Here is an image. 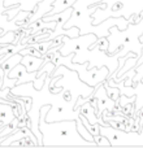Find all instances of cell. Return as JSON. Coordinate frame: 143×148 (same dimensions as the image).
Returning <instances> with one entry per match:
<instances>
[{
	"instance_id": "6da1fadb",
	"label": "cell",
	"mask_w": 143,
	"mask_h": 148,
	"mask_svg": "<svg viewBox=\"0 0 143 148\" xmlns=\"http://www.w3.org/2000/svg\"><path fill=\"white\" fill-rule=\"evenodd\" d=\"M51 107V104H44L41 108L39 130L42 133V146H95L79 135L76 120L47 122L46 114Z\"/></svg>"
},
{
	"instance_id": "ba28073f",
	"label": "cell",
	"mask_w": 143,
	"mask_h": 148,
	"mask_svg": "<svg viewBox=\"0 0 143 148\" xmlns=\"http://www.w3.org/2000/svg\"><path fill=\"white\" fill-rule=\"evenodd\" d=\"M21 64L25 65L26 70L29 73L31 72H38L39 68L44 64V59L43 57H38L34 55H23L21 59Z\"/></svg>"
},
{
	"instance_id": "8fae6325",
	"label": "cell",
	"mask_w": 143,
	"mask_h": 148,
	"mask_svg": "<svg viewBox=\"0 0 143 148\" xmlns=\"http://www.w3.org/2000/svg\"><path fill=\"white\" fill-rule=\"evenodd\" d=\"M77 0H55L54 7H52L51 12L48 14H56V13H60L63 10H65L67 8L73 7V4L76 3Z\"/></svg>"
},
{
	"instance_id": "7c38bea8",
	"label": "cell",
	"mask_w": 143,
	"mask_h": 148,
	"mask_svg": "<svg viewBox=\"0 0 143 148\" xmlns=\"http://www.w3.org/2000/svg\"><path fill=\"white\" fill-rule=\"evenodd\" d=\"M76 122H77V130H78V133H79V135L82 136L83 139H86V140H89V142H91V143H94L95 144V142H94V135H92L91 133H90L89 130H87V127L82 123V121H81V118H77L76 120ZM96 146V144H95Z\"/></svg>"
},
{
	"instance_id": "5bb4252c",
	"label": "cell",
	"mask_w": 143,
	"mask_h": 148,
	"mask_svg": "<svg viewBox=\"0 0 143 148\" xmlns=\"http://www.w3.org/2000/svg\"><path fill=\"white\" fill-rule=\"evenodd\" d=\"M103 84H104V87H105V91H107L108 96H109L112 100H115V101H118V99H120V95H121L120 88H118V87L109 86L107 82H104Z\"/></svg>"
},
{
	"instance_id": "7a4b0ae2",
	"label": "cell",
	"mask_w": 143,
	"mask_h": 148,
	"mask_svg": "<svg viewBox=\"0 0 143 148\" xmlns=\"http://www.w3.org/2000/svg\"><path fill=\"white\" fill-rule=\"evenodd\" d=\"M100 134L107 136L111 146H143V125L141 131H125L111 125H100Z\"/></svg>"
},
{
	"instance_id": "277c9868",
	"label": "cell",
	"mask_w": 143,
	"mask_h": 148,
	"mask_svg": "<svg viewBox=\"0 0 143 148\" xmlns=\"http://www.w3.org/2000/svg\"><path fill=\"white\" fill-rule=\"evenodd\" d=\"M8 78H17V84L26 83V82H34L36 79V72L29 73L28 70H26L25 65H22L20 62V64L16 65L7 75H4L3 81H5V79H8Z\"/></svg>"
},
{
	"instance_id": "30bf717a",
	"label": "cell",
	"mask_w": 143,
	"mask_h": 148,
	"mask_svg": "<svg viewBox=\"0 0 143 148\" xmlns=\"http://www.w3.org/2000/svg\"><path fill=\"white\" fill-rule=\"evenodd\" d=\"M21 59H22V55L20 53V52H17V53H13L12 56H9L7 60H5L4 62H3L0 66H1V69L4 70V75H7L8 73L10 72V70L13 69V68L16 66L17 64H20L21 62Z\"/></svg>"
},
{
	"instance_id": "5b68a950",
	"label": "cell",
	"mask_w": 143,
	"mask_h": 148,
	"mask_svg": "<svg viewBox=\"0 0 143 148\" xmlns=\"http://www.w3.org/2000/svg\"><path fill=\"white\" fill-rule=\"evenodd\" d=\"M22 138H30L31 140H33L34 143H36V146H38V139H36V136L34 135V133L31 131V129L29 127L28 125L21 126V127H18L16 131H13L12 134L5 136V138L0 142V146H8V144L10 146L13 142L20 140V139H22Z\"/></svg>"
},
{
	"instance_id": "4fadbf2b",
	"label": "cell",
	"mask_w": 143,
	"mask_h": 148,
	"mask_svg": "<svg viewBox=\"0 0 143 148\" xmlns=\"http://www.w3.org/2000/svg\"><path fill=\"white\" fill-rule=\"evenodd\" d=\"M16 39V31H8V33L3 34V29H0V46L4 47L7 44L13 43Z\"/></svg>"
},
{
	"instance_id": "9c48e42d",
	"label": "cell",
	"mask_w": 143,
	"mask_h": 148,
	"mask_svg": "<svg viewBox=\"0 0 143 148\" xmlns=\"http://www.w3.org/2000/svg\"><path fill=\"white\" fill-rule=\"evenodd\" d=\"M13 105L12 104H4V103H0V122L4 126L9 125L13 121V118L16 117L14 112H13Z\"/></svg>"
},
{
	"instance_id": "52a82bcc",
	"label": "cell",
	"mask_w": 143,
	"mask_h": 148,
	"mask_svg": "<svg viewBox=\"0 0 143 148\" xmlns=\"http://www.w3.org/2000/svg\"><path fill=\"white\" fill-rule=\"evenodd\" d=\"M81 114H83L85 117L89 120V122L91 123V125H94V123H100V125H103V126L109 125V123L105 122L103 118H100V117H98V116H96V110H95V107L91 104L90 99L87 100V101H85L83 104H82V107H81Z\"/></svg>"
},
{
	"instance_id": "8992f818",
	"label": "cell",
	"mask_w": 143,
	"mask_h": 148,
	"mask_svg": "<svg viewBox=\"0 0 143 148\" xmlns=\"http://www.w3.org/2000/svg\"><path fill=\"white\" fill-rule=\"evenodd\" d=\"M54 3H55V0H42V1H39L38 5L35 7V9L31 12V14L29 16V18L25 21L23 25H26V23H31L36 20H41L42 17H44L46 14H48V13L51 12L52 7H54Z\"/></svg>"
},
{
	"instance_id": "9a60e30c",
	"label": "cell",
	"mask_w": 143,
	"mask_h": 148,
	"mask_svg": "<svg viewBox=\"0 0 143 148\" xmlns=\"http://www.w3.org/2000/svg\"><path fill=\"white\" fill-rule=\"evenodd\" d=\"M94 142L96 146H111L109 140H108L107 136L102 135V134H99V135H95L94 136Z\"/></svg>"
},
{
	"instance_id": "3957f363",
	"label": "cell",
	"mask_w": 143,
	"mask_h": 148,
	"mask_svg": "<svg viewBox=\"0 0 143 148\" xmlns=\"http://www.w3.org/2000/svg\"><path fill=\"white\" fill-rule=\"evenodd\" d=\"M91 99H95L96 101V116L102 118V113L103 110H109L111 113L113 112V108H115L116 103L115 100H112L109 96H108L107 91H105V87L103 83H99L96 87H95L94 94L91 95Z\"/></svg>"
}]
</instances>
